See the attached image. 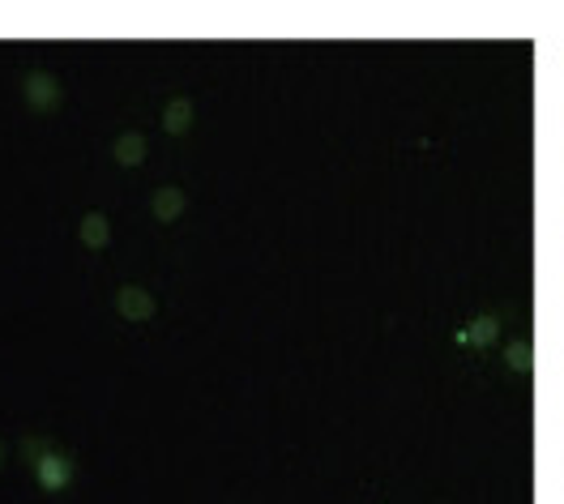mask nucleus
<instances>
[{
    "label": "nucleus",
    "mask_w": 564,
    "mask_h": 504,
    "mask_svg": "<svg viewBox=\"0 0 564 504\" xmlns=\"http://www.w3.org/2000/svg\"><path fill=\"white\" fill-rule=\"evenodd\" d=\"M21 458H26V466H30V475H35V483L43 491H64V487L73 483V475H78V462L56 441H47V436L21 441Z\"/></svg>",
    "instance_id": "nucleus-1"
},
{
    "label": "nucleus",
    "mask_w": 564,
    "mask_h": 504,
    "mask_svg": "<svg viewBox=\"0 0 564 504\" xmlns=\"http://www.w3.org/2000/svg\"><path fill=\"white\" fill-rule=\"evenodd\" d=\"M21 98H26V107H30V112H56L60 98H64V90H60V81L52 78V73L35 69V73H26V78H21Z\"/></svg>",
    "instance_id": "nucleus-2"
},
{
    "label": "nucleus",
    "mask_w": 564,
    "mask_h": 504,
    "mask_svg": "<svg viewBox=\"0 0 564 504\" xmlns=\"http://www.w3.org/2000/svg\"><path fill=\"white\" fill-rule=\"evenodd\" d=\"M116 308L124 321H150V316H155V295L141 291V287H120Z\"/></svg>",
    "instance_id": "nucleus-3"
},
{
    "label": "nucleus",
    "mask_w": 564,
    "mask_h": 504,
    "mask_svg": "<svg viewBox=\"0 0 564 504\" xmlns=\"http://www.w3.org/2000/svg\"><path fill=\"white\" fill-rule=\"evenodd\" d=\"M189 129H193V103H189V98H172V103L163 107V133L184 137Z\"/></svg>",
    "instance_id": "nucleus-4"
},
{
    "label": "nucleus",
    "mask_w": 564,
    "mask_h": 504,
    "mask_svg": "<svg viewBox=\"0 0 564 504\" xmlns=\"http://www.w3.org/2000/svg\"><path fill=\"white\" fill-rule=\"evenodd\" d=\"M112 158H116L120 167H141V158H146V137L120 133L116 141H112Z\"/></svg>",
    "instance_id": "nucleus-5"
},
{
    "label": "nucleus",
    "mask_w": 564,
    "mask_h": 504,
    "mask_svg": "<svg viewBox=\"0 0 564 504\" xmlns=\"http://www.w3.org/2000/svg\"><path fill=\"white\" fill-rule=\"evenodd\" d=\"M78 235H81V244H86V248H103V244L112 239V223H107L103 214H86V218H81V227H78Z\"/></svg>",
    "instance_id": "nucleus-6"
},
{
    "label": "nucleus",
    "mask_w": 564,
    "mask_h": 504,
    "mask_svg": "<svg viewBox=\"0 0 564 504\" xmlns=\"http://www.w3.org/2000/svg\"><path fill=\"white\" fill-rule=\"evenodd\" d=\"M184 214V193L180 189H158L155 193V218L158 223H175Z\"/></svg>",
    "instance_id": "nucleus-7"
},
{
    "label": "nucleus",
    "mask_w": 564,
    "mask_h": 504,
    "mask_svg": "<svg viewBox=\"0 0 564 504\" xmlns=\"http://www.w3.org/2000/svg\"><path fill=\"white\" fill-rule=\"evenodd\" d=\"M0 458H4V449H0Z\"/></svg>",
    "instance_id": "nucleus-8"
}]
</instances>
